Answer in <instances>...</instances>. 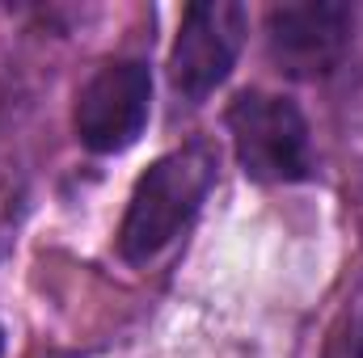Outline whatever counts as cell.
Segmentation results:
<instances>
[{"instance_id": "5", "label": "cell", "mask_w": 363, "mask_h": 358, "mask_svg": "<svg viewBox=\"0 0 363 358\" xmlns=\"http://www.w3.org/2000/svg\"><path fill=\"white\" fill-rule=\"evenodd\" d=\"M355 13L342 0H296L267 13V42L279 72L296 81L330 76L351 47Z\"/></svg>"}, {"instance_id": "3", "label": "cell", "mask_w": 363, "mask_h": 358, "mask_svg": "<svg viewBox=\"0 0 363 358\" xmlns=\"http://www.w3.org/2000/svg\"><path fill=\"white\" fill-rule=\"evenodd\" d=\"M250 17L237 0H199L182 13L178 38L169 51V85L186 101H203L216 93L228 72L237 68V55L245 47Z\"/></svg>"}, {"instance_id": "7", "label": "cell", "mask_w": 363, "mask_h": 358, "mask_svg": "<svg viewBox=\"0 0 363 358\" xmlns=\"http://www.w3.org/2000/svg\"><path fill=\"white\" fill-rule=\"evenodd\" d=\"M0 358H4V329H0Z\"/></svg>"}, {"instance_id": "2", "label": "cell", "mask_w": 363, "mask_h": 358, "mask_svg": "<svg viewBox=\"0 0 363 358\" xmlns=\"http://www.w3.org/2000/svg\"><path fill=\"white\" fill-rule=\"evenodd\" d=\"M228 135L233 152L245 169V178L291 185V181L313 178V139H308V118L300 114L296 101L279 93H237L228 114Z\"/></svg>"}, {"instance_id": "6", "label": "cell", "mask_w": 363, "mask_h": 358, "mask_svg": "<svg viewBox=\"0 0 363 358\" xmlns=\"http://www.w3.org/2000/svg\"><path fill=\"white\" fill-rule=\"evenodd\" d=\"M334 358H363V312H355L351 333L338 342V354H334Z\"/></svg>"}, {"instance_id": "1", "label": "cell", "mask_w": 363, "mask_h": 358, "mask_svg": "<svg viewBox=\"0 0 363 358\" xmlns=\"http://www.w3.org/2000/svg\"><path fill=\"white\" fill-rule=\"evenodd\" d=\"M216 185V148L194 139L186 148L165 152L144 178L135 181L123 224H118V253L131 266L152 262L186 232Z\"/></svg>"}, {"instance_id": "4", "label": "cell", "mask_w": 363, "mask_h": 358, "mask_svg": "<svg viewBox=\"0 0 363 358\" xmlns=\"http://www.w3.org/2000/svg\"><path fill=\"white\" fill-rule=\"evenodd\" d=\"M152 114V72L140 59H118L97 68L85 89L77 93V135L89 152L114 156L127 152Z\"/></svg>"}]
</instances>
